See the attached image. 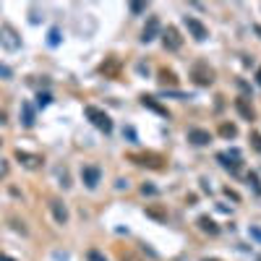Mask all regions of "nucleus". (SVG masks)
Instances as JSON below:
<instances>
[{
	"mask_svg": "<svg viewBox=\"0 0 261 261\" xmlns=\"http://www.w3.org/2000/svg\"><path fill=\"white\" fill-rule=\"evenodd\" d=\"M0 47L8 50V52L21 50V37H18V31L10 24H0Z\"/></svg>",
	"mask_w": 261,
	"mask_h": 261,
	"instance_id": "obj_1",
	"label": "nucleus"
},
{
	"mask_svg": "<svg viewBox=\"0 0 261 261\" xmlns=\"http://www.w3.org/2000/svg\"><path fill=\"white\" fill-rule=\"evenodd\" d=\"M84 112H86V118L94 123V128L105 131V133H110V131H112V120H110V115H107L105 110H99V107H94V105H86V107H84Z\"/></svg>",
	"mask_w": 261,
	"mask_h": 261,
	"instance_id": "obj_2",
	"label": "nucleus"
},
{
	"mask_svg": "<svg viewBox=\"0 0 261 261\" xmlns=\"http://www.w3.org/2000/svg\"><path fill=\"white\" fill-rule=\"evenodd\" d=\"M191 78H194L199 86H212L214 84V71L207 63H196L194 68H191Z\"/></svg>",
	"mask_w": 261,
	"mask_h": 261,
	"instance_id": "obj_3",
	"label": "nucleus"
},
{
	"mask_svg": "<svg viewBox=\"0 0 261 261\" xmlns=\"http://www.w3.org/2000/svg\"><path fill=\"white\" fill-rule=\"evenodd\" d=\"M162 44L167 52H178L183 47V37H180V31L175 26H167V29H162Z\"/></svg>",
	"mask_w": 261,
	"mask_h": 261,
	"instance_id": "obj_4",
	"label": "nucleus"
},
{
	"mask_svg": "<svg viewBox=\"0 0 261 261\" xmlns=\"http://www.w3.org/2000/svg\"><path fill=\"white\" fill-rule=\"evenodd\" d=\"M160 34H162L160 18H157V16H149V18H146V24H144V29H141V42L149 44V42H154L157 37H160Z\"/></svg>",
	"mask_w": 261,
	"mask_h": 261,
	"instance_id": "obj_5",
	"label": "nucleus"
},
{
	"mask_svg": "<svg viewBox=\"0 0 261 261\" xmlns=\"http://www.w3.org/2000/svg\"><path fill=\"white\" fill-rule=\"evenodd\" d=\"M183 24H186L188 34H191V37H194L196 42H204V39L209 37V29L204 26V24H201L199 18H194V16H186V18H183Z\"/></svg>",
	"mask_w": 261,
	"mask_h": 261,
	"instance_id": "obj_6",
	"label": "nucleus"
},
{
	"mask_svg": "<svg viewBox=\"0 0 261 261\" xmlns=\"http://www.w3.org/2000/svg\"><path fill=\"white\" fill-rule=\"evenodd\" d=\"M81 180H84V186L86 188H97L99 186V180H102V170L97 167V165H86V167H81Z\"/></svg>",
	"mask_w": 261,
	"mask_h": 261,
	"instance_id": "obj_7",
	"label": "nucleus"
},
{
	"mask_svg": "<svg viewBox=\"0 0 261 261\" xmlns=\"http://www.w3.org/2000/svg\"><path fill=\"white\" fill-rule=\"evenodd\" d=\"M50 212H52V220L58 222V225H68V220H71L68 207H65L60 199H52V201H50Z\"/></svg>",
	"mask_w": 261,
	"mask_h": 261,
	"instance_id": "obj_8",
	"label": "nucleus"
},
{
	"mask_svg": "<svg viewBox=\"0 0 261 261\" xmlns=\"http://www.w3.org/2000/svg\"><path fill=\"white\" fill-rule=\"evenodd\" d=\"M16 160L24 165L26 170H37V167L42 165V157H39V154H29V152H24V149H16Z\"/></svg>",
	"mask_w": 261,
	"mask_h": 261,
	"instance_id": "obj_9",
	"label": "nucleus"
},
{
	"mask_svg": "<svg viewBox=\"0 0 261 261\" xmlns=\"http://www.w3.org/2000/svg\"><path fill=\"white\" fill-rule=\"evenodd\" d=\"M188 141L194 144V146H207L212 141V133L204 131V128H191L188 131Z\"/></svg>",
	"mask_w": 261,
	"mask_h": 261,
	"instance_id": "obj_10",
	"label": "nucleus"
},
{
	"mask_svg": "<svg viewBox=\"0 0 261 261\" xmlns=\"http://www.w3.org/2000/svg\"><path fill=\"white\" fill-rule=\"evenodd\" d=\"M235 110H238V115H241L243 120H254L256 118V110H254V105H248V97L235 99Z\"/></svg>",
	"mask_w": 261,
	"mask_h": 261,
	"instance_id": "obj_11",
	"label": "nucleus"
},
{
	"mask_svg": "<svg viewBox=\"0 0 261 261\" xmlns=\"http://www.w3.org/2000/svg\"><path fill=\"white\" fill-rule=\"evenodd\" d=\"M141 105H144V107H149V110H154L157 115H162V118H170L167 107H162V105H160V102H157L154 97H146V94H144V97H141Z\"/></svg>",
	"mask_w": 261,
	"mask_h": 261,
	"instance_id": "obj_12",
	"label": "nucleus"
},
{
	"mask_svg": "<svg viewBox=\"0 0 261 261\" xmlns=\"http://www.w3.org/2000/svg\"><path fill=\"white\" fill-rule=\"evenodd\" d=\"M199 230H201V233H207V235H220L217 222H214V220H209L207 214H204V217H199Z\"/></svg>",
	"mask_w": 261,
	"mask_h": 261,
	"instance_id": "obj_13",
	"label": "nucleus"
},
{
	"mask_svg": "<svg viewBox=\"0 0 261 261\" xmlns=\"http://www.w3.org/2000/svg\"><path fill=\"white\" fill-rule=\"evenodd\" d=\"M131 160L136 165H149V167H160V157H154V154H133Z\"/></svg>",
	"mask_w": 261,
	"mask_h": 261,
	"instance_id": "obj_14",
	"label": "nucleus"
},
{
	"mask_svg": "<svg viewBox=\"0 0 261 261\" xmlns=\"http://www.w3.org/2000/svg\"><path fill=\"white\" fill-rule=\"evenodd\" d=\"M217 160H220V165L228 170V173H233V175L241 173V162H235V160L230 162V160H228V154H217Z\"/></svg>",
	"mask_w": 261,
	"mask_h": 261,
	"instance_id": "obj_15",
	"label": "nucleus"
},
{
	"mask_svg": "<svg viewBox=\"0 0 261 261\" xmlns=\"http://www.w3.org/2000/svg\"><path fill=\"white\" fill-rule=\"evenodd\" d=\"M21 123H24L26 128L34 126V110H31L29 102H24V105H21Z\"/></svg>",
	"mask_w": 261,
	"mask_h": 261,
	"instance_id": "obj_16",
	"label": "nucleus"
},
{
	"mask_svg": "<svg viewBox=\"0 0 261 261\" xmlns=\"http://www.w3.org/2000/svg\"><path fill=\"white\" fill-rule=\"evenodd\" d=\"M220 136H222V139H235V136H238V126H235V123H222V126H220Z\"/></svg>",
	"mask_w": 261,
	"mask_h": 261,
	"instance_id": "obj_17",
	"label": "nucleus"
},
{
	"mask_svg": "<svg viewBox=\"0 0 261 261\" xmlns=\"http://www.w3.org/2000/svg\"><path fill=\"white\" fill-rule=\"evenodd\" d=\"M160 84H162V86H167V84H170V86H175V84H178V78H175V73H173V71L162 68V71H160Z\"/></svg>",
	"mask_w": 261,
	"mask_h": 261,
	"instance_id": "obj_18",
	"label": "nucleus"
},
{
	"mask_svg": "<svg viewBox=\"0 0 261 261\" xmlns=\"http://www.w3.org/2000/svg\"><path fill=\"white\" fill-rule=\"evenodd\" d=\"M47 44H50V47H58V44H60V29H50Z\"/></svg>",
	"mask_w": 261,
	"mask_h": 261,
	"instance_id": "obj_19",
	"label": "nucleus"
},
{
	"mask_svg": "<svg viewBox=\"0 0 261 261\" xmlns=\"http://www.w3.org/2000/svg\"><path fill=\"white\" fill-rule=\"evenodd\" d=\"M146 8H149V3H131V5H128L131 16H139V13H144Z\"/></svg>",
	"mask_w": 261,
	"mask_h": 261,
	"instance_id": "obj_20",
	"label": "nucleus"
},
{
	"mask_svg": "<svg viewBox=\"0 0 261 261\" xmlns=\"http://www.w3.org/2000/svg\"><path fill=\"white\" fill-rule=\"evenodd\" d=\"M50 102H52V94H50V92H39V94H37V105H39V107H47Z\"/></svg>",
	"mask_w": 261,
	"mask_h": 261,
	"instance_id": "obj_21",
	"label": "nucleus"
},
{
	"mask_svg": "<svg viewBox=\"0 0 261 261\" xmlns=\"http://www.w3.org/2000/svg\"><path fill=\"white\" fill-rule=\"evenodd\" d=\"M248 183H251V186H254V191L261 196V180H259V175H256V173H248Z\"/></svg>",
	"mask_w": 261,
	"mask_h": 261,
	"instance_id": "obj_22",
	"label": "nucleus"
},
{
	"mask_svg": "<svg viewBox=\"0 0 261 261\" xmlns=\"http://www.w3.org/2000/svg\"><path fill=\"white\" fill-rule=\"evenodd\" d=\"M141 194H144V196H157V194H160V188L152 186V183H144V186H141Z\"/></svg>",
	"mask_w": 261,
	"mask_h": 261,
	"instance_id": "obj_23",
	"label": "nucleus"
},
{
	"mask_svg": "<svg viewBox=\"0 0 261 261\" xmlns=\"http://www.w3.org/2000/svg\"><path fill=\"white\" fill-rule=\"evenodd\" d=\"M120 261H144L139 254H133V251H123L120 254Z\"/></svg>",
	"mask_w": 261,
	"mask_h": 261,
	"instance_id": "obj_24",
	"label": "nucleus"
},
{
	"mask_svg": "<svg viewBox=\"0 0 261 261\" xmlns=\"http://www.w3.org/2000/svg\"><path fill=\"white\" fill-rule=\"evenodd\" d=\"M248 235H251L254 241L261 243V228H259V225H251V228H248Z\"/></svg>",
	"mask_w": 261,
	"mask_h": 261,
	"instance_id": "obj_25",
	"label": "nucleus"
},
{
	"mask_svg": "<svg viewBox=\"0 0 261 261\" xmlns=\"http://www.w3.org/2000/svg\"><path fill=\"white\" fill-rule=\"evenodd\" d=\"M251 146L261 154V133H251Z\"/></svg>",
	"mask_w": 261,
	"mask_h": 261,
	"instance_id": "obj_26",
	"label": "nucleus"
},
{
	"mask_svg": "<svg viewBox=\"0 0 261 261\" xmlns=\"http://www.w3.org/2000/svg\"><path fill=\"white\" fill-rule=\"evenodd\" d=\"M146 214H149V217H157V220H162V222L167 220V214H165V212H160V209H146Z\"/></svg>",
	"mask_w": 261,
	"mask_h": 261,
	"instance_id": "obj_27",
	"label": "nucleus"
},
{
	"mask_svg": "<svg viewBox=\"0 0 261 261\" xmlns=\"http://www.w3.org/2000/svg\"><path fill=\"white\" fill-rule=\"evenodd\" d=\"M8 173H10V165H8L5 160H0V180L8 178Z\"/></svg>",
	"mask_w": 261,
	"mask_h": 261,
	"instance_id": "obj_28",
	"label": "nucleus"
},
{
	"mask_svg": "<svg viewBox=\"0 0 261 261\" xmlns=\"http://www.w3.org/2000/svg\"><path fill=\"white\" fill-rule=\"evenodd\" d=\"M10 76H13V71H10L8 65H3V63H0V78H10Z\"/></svg>",
	"mask_w": 261,
	"mask_h": 261,
	"instance_id": "obj_29",
	"label": "nucleus"
},
{
	"mask_svg": "<svg viewBox=\"0 0 261 261\" xmlns=\"http://www.w3.org/2000/svg\"><path fill=\"white\" fill-rule=\"evenodd\" d=\"M29 21H31V24H39V10H37V8L29 10Z\"/></svg>",
	"mask_w": 261,
	"mask_h": 261,
	"instance_id": "obj_30",
	"label": "nucleus"
},
{
	"mask_svg": "<svg viewBox=\"0 0 261 261\" xmlns=\"http://www.w3.org/2000/svg\"><path fill=\"white\" fill-rule=\"evenodd\" d=\"M89 261H107V259L102 256L99 251H89Z\"/></svg>",
	"mask_w": 261,
	"mask_h": 261,
	"instance_id": "obj_31",
	"label": "nucleus"
},
{
	"mask_svg": "<svg viewBox=\"0 0 261 261\" xmlns=\"http://www.w3.org/2000/svg\"><path fill=\"white\" fill-rule=\"evenodd\" d=\"M225 194H228V199H233V201H241V196H238L235 191H230V188H225Z\"/></svg>",
	"mask_w": 261,
	"mask_h": 261,
	"instance_id": "obj_32",
	"label": "nucleus"
},
{
	"mask_svg": "<svg viewBox=\"0 0 261 261\" xmlns=\"http://www.w3.org/2000/svg\"><path fill=\"white\" fill-rule=\"evenodd\" d=\"M123 136H128L131 141H136V133H133V128H123Z\"/></svg>",
	"mask_w": 261,
	"mask_h": 261,
	"instance_id": "obj_33",
	"label": "nucleus"
},
{
	"mask_svg": "<svg viewBox=\"0 0 261 261\" xmlns=\"http://www.w3.org/2000/svg\"><path fill=\"white\" fill-rule=\"evenodd\" d=\"M0 261H16L13 256H8V254H0Z\"/></svg>",
	"mask_w": 261,
	"mask_h": 261,
	"instance_id": "obj_34",
	"label": "nucleus"
},
{
	"mask_svg": "<svg viewBox=\"0 0 261 261\" xmlns=\"http://www.w3.org/2000/svg\"><path fill=\"white\" fill-rule=\"evenodd\" d=\"M3 123H5V110L0 107V126H3Z\"/></svg>",
	"mask_w": 261,
	"mask_h": 261,
	"instance_id": "obj_35",
	"label": "nucleus"
},
{
	"mask_svg": "<svg viewBox=\"0 0 261 261\" xmlns=\"http://www.w3.org/2000/svg\"><path fill=\"white\" fill-rule=\"evenodd\" d=\"M254 31H256V34H259V37H261V24H256V26H254Z\"/></svg>",
	"mask_w": 261,
	"mask_h": 261,
	"instance_id": "obj_36",
	"label": "nucleus"
},
{
	"mask_svg": "<svg viewBox=\"0 0 261 261\" xmlns=\"http://www.w3.org/2000/svg\"><path fill=\"white\" fill-rule=\"evenodd\" d=\"M256 78H259V86H261V68H259V71H256Z\"/></svg>",
	"mask_w": 261,
	"mask_h": 261,
	"instance_id": "obj_37",
	"label": "nucleus"
},
{
	"mask_svg": "<svg viewBox=\"0 0 261 261\" xmlns=\"http://www.w3.org/2000/svg\"><path fill=\"white\" fill-rule=\"evenodd\" d=\"M204 261H222V259H204Z\"/></svg>",
	"mask_w": 261,
	"mask_h": 261,
	"instance_id": "obj_38",
	"label": "nucleus"
},
{
	"mask_svg": "<svg viewBox=\"0 0 261 261\" xmlns=\"http://www.w3.org/2000/svg\"><path fill=\"white\" fill-rule=\"evenodd\" d=\"M256 261H261V256H259V259H256Z\"/></svg>",
	"mask_w": 261,
	"mask_h": 261,
	"instance_id": "obj_39",
	"label": "nucleus"
},
{
	"mask_svg": "<svg viewBox=\"0 0 261 261\" xmlns=\"http://www.w3.org/2000/svg\"><path fill=\"white\" fill-rule=\"evenodd\" d=\"M0 144H3V141H0Z\"/></svg>",
	"mask_w": 261,
	"mask_h": 261,
	"instance_id": "obj_40",
	"label": "nucleus"
}]
</instances>
